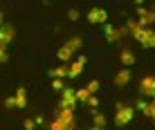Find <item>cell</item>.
I'll return each instance as SVG.
<instances>
[{"instance_id": "1", "label": "cell", "mask_w": 155, "mask_h": 130, "mask_svg": "<svg viewBox=\"0 0 155 130\" xmlns=\"http://www.w3.org/2000/svg\"><path fill=\"white\" fill-rule=\"evenodd\" d=\"M126 27H128V31L135 36V41L140 43L142 47H155V31L153 29L144 27L140 20H128Z\"/></svg>"}, {"instance_id": "2", "label": "cell", "mask_w": 155, "mask_h": 130, "mask_svg": "<svg viewBox=\"0 0 155 130\" xmlns=\"http://www.w3.org/2000/svg\"><path fill=\"white\" fill-rule=\"evenodd\" d=\"M74 108H58V117L50 123L52 130H68L74 126Z\"/></svg>"}, {"instance_id": "3", "label": "cell", "mask_w": 155, "mask_h": 130, "mask_svg": "<svg viewBox=\"0 0 155 130\" xmlns=\"http://www.w3.org/2000/svg\"><path fill=\"white\" fill-rule=\"evenodd\" d=\"M133 115H135L133 106L119 103V106H117V112H115V126H126V123L133 119Z\"/></svg>"}, {"instance_id": "4", "label": "cell", "mask_w": 155, "mask_h": 130, "mask_svg": "<svg viewBox=\"0 0 155 130\" xmlns=\"http://www.w3.org/2000/svg\"><path fill=\"white\" fill-rule=\"evenodd\" d=\"M77 101H79L77 90L65 88V90L61 92V101H58V108H74V106H77Z\"/></svg>"}, {"instance_id": "5", "label": "cell", "mask_w": 155, "mask_h": 130, "mask_svg": "<svg viewBox=\"0 0 155 130\" xmlns=\"http://www.w3.org/2000/svg\"><path fill=\"white\" fill-rule=\"evenodd\" d=\"M108 20V14H106V9H101V7H92L88 11V23H92V25H101V23H106Z\"/></svg>"}, {"instance_id": "6", "label": "cell", "mask_w": 155, "mask_h": 130, "mask_svg": "<svg viewBox=\"0 0 155 130\" xmlns=\"http://www.w3.org/2000/svg\"><path fill=\"white\" fill-rule=\"evenodd\" d=\"M137 20L144 25V27H148V25H153L155 23V9H146V7H137Z\"/></svg>"}, {"instance_id": "7", "label": "cell", "mask_w": 155, "mask_h": 130, "mask_svg": "<svg viewBox=\"0 0 155 130\" xmlns=\"http://www.w3.org/2000/svg\"><path fill=\"white\" fill-rule=\"evenodd\" d=\"M126 31H128V27H119V29H117V27H113V25H106L104 34H106V38H108L110 43H119V38L126 34Z\"/></svg>"}, {"instance_id": "8", "label": "cell", "mask_w": 155, "mask_h": 130, "mask_svg": "<svg viewBox=\"0 0 155 130\" xmlns=\"http://www.w3.org/2000/svg\"><path fill=\"white\" fill-rule=\"evenodd\" d=\"M140 92L144 96H153L155 94V76H142V81H140Z\"/></svg>"}, {"instance_id": "9", "label": "cell", "mask_w": 155, "mask_h": 130, "mask_svg": "<svg viewBox=\"0 0 155 130\" xmlns=\"http://www.w3.org/2000/svg\"><path fill=\"white\" fill-rule=\"evenodd\" d=\"M12 38H14V27L9 25V23H5L2 29H0V50L7 47L9 43H12Z\"/></svg>"}, {"instance_id": "10", "label": "cell", "mask_w": 155, "mask_h": 130, "mask_svg": "<svg viewBox=\"0 0 155 130\" xmlns=\"http://www.w3.org/2000/svg\"><path fill=\"white\" fill-rule=\"evenodd\" d=\"M137 108L144 112V117H148L151 121H155V101L153 103H146V101L142 99V101H137Z\"/></svg>"}, {"instance_id": "11", "label": "cell", "mask_w": 155, "mask_h": 130, "mask_svg": "<svg viewBox=\"0 0 155 130\" xmlns=\"http://www.w3.org/2000/svg\"><path fill=\"white\" fill-rule=\"evenodd\" d=\"M85 67V56H79L74 58V63L70 65V79H77L79 74H81V70Z\"/></svg>"}, {"instance_id": "12", "label": "cell", "mask_w": 155, "mask_h": 130, "mask_svg": "<svg viewBox=\"0 0 155 130\" xmlns=\"http://www.w3.org/2000/svg\"><path fill=\"white\" fill-rule=\"evenodd\" d=\"M50 76L52 79H70V65H61V67L52 70Z\"/></svg>"}, {"instance_id": "13", "label": "cell", "mask_w": 155, "mask_h": 130, "mask_svg": "<svg viewBox=\"0 0 155 130\" xmlns=\"http://www.w3.org/2000/svg\"><path fill=\"white\" fill-rule=\"evenodd\" d=\"M14 101H16V108H25V106H27V92H25V88H18V90H16Z\"/></svg>"}, {"instance_id": "14", "label": "cell", "mask_w": 155, "mask_h": 130, "mask_svg": "<svg viewBox=\"0 0 155 130\" xmlns=\"http://www.w3.org/2000/svg\"><path fill=\"white\" fill-rule=\"evenodd\" d=\"M72 54H74V50H72V47L65 43V45H63L61 50H58V54H56V56H58V61H61V63H68V61L72 58Z\"/></svg>"}, {"instance_id": "15", "label": "cell", "mask_w": 155, "mask_h": 130, "mask_svg": "<svg viewBox=\"0 0 155 130\" xmlns=\"http://www.w3.org/2000/svg\"><path fill=\"white\" fill-rule=\"evenodd\" d=\"M128 81H130V72H128V67H124V70H119L117 72V76H115V85H126Z\"/></svg>"}, {"instance_id": "16", "label": "cell", "mask_w": 155, "mask_h": 130, "mask_svg": "<svg viewBox=\"0 0 155 130\" xmlns=\"http://www.w3.org/2000/svg\"><path fill=\"white\" fill-rule=\"evenodd\" d=\"M119 61L124 63V67H130V65L135 63V54H133L130 50H121V54H119Z\"/></svg>"}, {"instance_id": "17", "label": "cell", "mask_w": 155, "mask_h": 130, "mask_svg": "<svg viewBox=\"0 0 155 130\" xmlns=\"http://www.w3.org/2000/svg\"><path fill=\"white\" fill-rule=\"evenodd\" d=\"M77 96H79V101L88 103V101H90V96H92V92H90L88 88H83V90H77Z\"/></svg>"}, {"instance_id": "18", "label": "cell", "mask_w": 155, "mask_h": 130, "mask_svg": "<svg viewBox=\"0 0 155 130\" xmlns=\"http://www.w3.org/2000/svg\"><path fill=\"white\" fill-rule=\"evenodd\" d=\"M106 126V119H104V115H101V112H94V128H104Z\"/></svg>"}, {"instance_id": "19", "label": "cell", "mask_w": 155, "mask_h": 130, "mask_svg": "<svg viewBox=\"0 0 155 130\" xmlns=\"http://www.w3.org/2000/svg\"><path fill=\"white\" fill-rule=\"evenodd\" d=\"M68 45H70V47H72V50H74V52H77V50H79V47H81V38H79V36H74V38H70V41H68Z\"/></svg>"}, {"instance_id": "20", "label": "cell", "mask_w": 155, "mask_h": 130, "mask_svg": "<svg viewBox=\"0 0 155 130\" xmlns=\"http://www.w3.org/2000/svg\"><path fill=\"white\" fill-rule=\"evenodd\" d=\"M52 88L58 90V92H63L65 88H63V79H52Z\"/></svg>"}, {"instance_id": "21", "label": "cell", "mask_w": 155, "mask_h": 130, "mask_svg": "<svg viewBox=\"0 0 155 130\" xmlns=\"http://www.w3.org/2000/svg\"><path fill=\"white\" fill-rule=\"evenodd\" d=\"M38 121H41V119H25V128H34Z\"/></svg>"}, {"instance_id": "22", "label": "cell", "mask_w": 155, "mask_h": 130, "mask_svg": "<svg viewBox=\"0 0 155 130\" xmlns=\"http://www.w3.org/2000/svg\"><path fill=\"white\" fill-rule=\"evenodd\" d=\"M85 88H88V90H90V92L94 94V92L99 90V81H92V83H90V85H85Z\"/></svg>"}, {"instance_id": "23", "label": "cell", "mask_w": 155, "mask_h": 130, "mask_svg": "<svg viewBox=\"0 0 155 130\" xmlns=\"http://www.w3.org/2000/svg\"><path fill=\"white\" fill-rule=\"evenodd\" d=\"M68 18H70V20H77V18H79V9H70V11H68Z\"/></svg>"}, {"instance_id": "24", "label": "cell", "mask_w": 155, "mask_h": 130, "mask_svg": "<svg viewBox=\"0 0 155 130\" xmlns=\"http://www.w3.org/2000/svg\"><path fill=\"white\" fill-rule=\"evenodd\" d=\"M97 103H99V99H97V96H90V101H88V106H92V108H97Z\"/></svg>"}, {"instance_id": "25", "label": "cell", "mask_w": 155, "mask_h": 130, "mask_svg": "<svg viewBox=\"0 0 155 130\" xmlns=\"http://www.w3.org/2000/svg\"><path fill=\"white\" fill-rule=\"evenodd\" d=\"M135 2H137V5H142V2H144V0H135Z\"/></svg>"}, {"instance_id": "26", "label": "cell", "mask_w": 155, "mask_h": 130, "mask_svg": "<svg viewBox=\"0 0 155 130\" xmlns=\"http://www.w3.org/2000/svg\"><path fill=\"white\" fill-rule=\"evenodd\" d=\"M153 101H155V94H153Z\"/></svg>"}]
</instances>
